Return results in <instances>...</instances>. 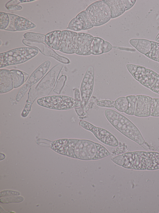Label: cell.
Returning <instances> with one entry per match:
<instances>
[{
    "mask_svg": "<svg viewBox=\"0 0 159 213\" xmlns=\"http://www.w3.org/2000/svg\"><path fill=\"white\" fill-rule=\"evenodd\" d=\"M14 27L16 31H26L35 28L36 25L27 18L19 16L16 19Z\"/></svg>",
    "mask_w": 159,
    "mask_h": 213,
    "instance_id": "19",
    "label": "cell"
},
{
    "mask_svg": "<svg viewBox=\"0 0 159 213\" xmlns=\"http://www.w3.org/2000/svg\"><path fill=\"white\" fill-rule=\"evenodd\" d=\"M23 200V198L21 196H9L1 198L0 202L3 203L19 202L22 201Z\"/></svg>",
    "mask_w": 159,
    "mask_h": 213,
    "instance_id": "34",
    "label": "cell"
},
{
    "mask_svg": "<svg viewBox=\"0 0 159 213\" xmlns=\"http://www.w3.org/2000/svg\"><path fill=\"white\" fill-rule=\"evenodd\" d=\"M115 106L118 111L124 112L127 110L128 107V101L125 97H120L115 101Z\"/></svg>",
    "mask_w": 159,
    "mask_h": 213,
    "instance_id": "27",
    "label": "cell"
},
{
    "mask_svg": "<svg viewBox=\"0 0 159 213\" xmlns=\"http://www.w3.org/2000/svg\"><path fill=\"white\" fill-rule=\"evenodd\" d=\"M25 39L28 41L34 42H44L45 35L32 32L25 33L23 35Z\"/></svg>",
    "mask_w": 159,
    "mask_h": 213,
    "instance_id": "26",
    "label": "cell"
},
{
    "mask_svg": "<svg viewBox=\"0 0 159 213\" xmlns=\"http://www.w3.org/2000/svg\"><path fill=\"white\" fill-rule=\"evenodd\" d=\"M93 37L89 33H77L75 53L81 56L91 55L90 45Z\"/></svg>",
    "mask_w": 159,
    "mask_h": 213,
    "instance_id": "13",
    "label": "cell"
},
{
    "mask_svg": "<svg viewBox=\"0 0 159 213\" xmlns=\"http://www.w3.org/2000/svg\"><path fill=\"white\" fill-rule=\"evenodd\" d=\"M74 98L77 100L81 102L80 92L79 89H75L74 91Z\"/></svg>",
    "mask_w": 159,
    "mask_h": 213,
    "instance_id": "44",
    "label": "cell"
},
{
    "mask_svg": "<svg viewBox=\"0 0 159 213\" xmlns=\"http://www.w3.org/2000/svg\"><path fill=\"white\" fill-rule=\"evenodd\" d=\"M112 48V45L109 42L104 41L102 47L103 53H107L110 51Z\"/></svg>",
    "mask_w": 159,
    "mask_h": 213,
    "instance_id": "40",
    "label": "cell"
},
{
    "mask_svg": "<svg viewBox=\"0 0 159 213\" xmlns=\"http://www.w3.org/2000/svg\"><path fill=\"white\" fill-rule=\"evenodd\" d=\"M10 19L8 13L0 12V29L5 30L8 26Z\"/></svg>",
    "mask_w": 159,
    "mask_h": 213,
    "instance_id": "31",
    "label": "cell"
},
{
    "mask_svg": "<svg viewBox=\"0 0 159 213\" xmlns=\"http://www.w3.org/2000/svg\"><path fill=\"white\" fill-rule=\"evenodd\" d=\"M155 41L159 42V32L157 34L155 38Z\"/></svg>",
    "mask_w": 159,
    "mask_h": 213,
    "instance_id": "48",
    "label": "cell"
},
{
    "mask_svg": "<svg viewBox=\"0 0 159 213\" xmlns=\"http://www.w3.org/2000/svg\"><path fill=\"white\" fill-rule=\"evenodd\" d=\"M20 2L19 0H11L7 2L5 5V7H7L11 5H18L20 3Z\"/></svg>",
    "mask_w": 159,
    "mask_h": 213,
    "instance_id": "45",
    "label": "cell"
},
{
    "mask_svg": "<svg viewBox=\"0 0 159 213\" xmlns=\"http://www.w3.org/2000/svg\"><path fill=\"white\" fill-rule=\"evenodd\" d=\"M85 10L94 27L104 25L111 19L110 8L104 0L98 1L92 3Z\"/></svg>",
    "mask_w": 159,
    "mask_h": 213,
    "instance_id": "6",
    "label": "cell"
},
{
    "mask_svg": "<svg viewBox=\"0 0 159 213\" xmlns=\"http://www.w3.org/2000/svg\"><path fill=\"white\" fill-rule=\"evenodd\" d=\"M63 76L64 75H61L58 80L57 82H57L56 87L53 90V91L54 92H56L58 94L60 93V92L62 90L64 84V82L62 83H61L62 82V81L63 79Z\"/></svg>",
    "mask_w": 159,
    "mask_h": 213,
    "instance_id": "37",
    "label": "cell"
},
{
    "mask_svg": "<svg viewBox=\"0 0 159 213\" xmlns=\"http://www.w3.org/2000/svg\"><path fill=\"white\" fill-rule=\"evenodd\" d=\"M37 104L49 109L66 110L81 107V102L64 95H54L43 97L37 101Z\"/></svg>",
    "mask_w": 159,
    "mask_h": 213,
    "instance_id": "5",
    "label": "cell"
},
{
    "mask_svg": "<svg viewBox=\"0 0 159 213\" xmlns=\"http://www.w3.org/2000/svg\"><path fill=\"white\" fill-rule=\"evenodd\" d=\"M94 74V67L91 66L87 69L82 81L80 87L81 99V107L83 108L89 102L92 94Z\"/></svg>",
    "mask_w": 159,
    "mask_h": 213,
    "instance_id": "10",
    "label": "cell"
},
{
    "mask_svg": "<svg viewBox=\"0 0 159 213\" xmlns=\"http://www.w3.org/2000/svg\"><path fill=\"white\" fill-rule=\"evenodd\" d=\"M14 82V88H16L21 86L27 80L29 75L21 71L12 69L10 70Z\"/></svg>",
    "mask_w": 159,
    "mask_h": 213,
    "instance_id": "20",
    "label": "cell"
},
{
    "mask_svg": "<svg viewBox=\"0 0 159 213\" xmlns=\"http://www.w3.org/2000/svg\"><path fill=\"white\" fill-rule=\"evenodd\" d=\"M0 46H1L2 44V42L1 41V40L0 41Z\"/></svg>",
    "mask_w": 159,
    "mask_h": 213,
    "instance_id": "49",
    "label": "cell"
},
{
    "mask_svg": "<svg viewBox=\"0 0 159 213\" xmlns=\"http://www.w3.org/2000/svg\"><path fill=\"white\" fill-rule=\"evenodd\" d=\"M39 50L31 47L16 48L0 54V68L23 63L37 55Z\"/></svg>",
    "mask_w": 159,
    "mask_h": 213,
    "instance_id": "4",
    "label": "cell"
},
{
    "mask_svg": "<svg viewBox=\"0 0 159 213\" xmlns=\"http://www.w3.org/2000/svg\"><path fill=\"white\" fill-rule=\"evenodd\" d=\"M66 29L74 32L80 31L82 30L83 25L80 21L75 17L70 22Z\"/></svg>",
    "mask_w": 159,
    "mask_h": 213,
    "instance_id": "29",
    "label": "cell"
},
{
    "mask_svg": "<svg viewBox=\"0 0 159 213\" xmlns=\"http://www.w3.org/2000/svg\"><path fill=\"white\" fill-rule=\"evenodd\" d=\"M116 164L128 169L139 170L159 169V153L135 151L126 152L112 159Z\"/></svg>",
    "mask_w": 159,
    "mask_h": 213,
    "instance_id": "2",
    "label": "cell"
},
{
    "mask_svg": "<svg viewBox=\"0 0 159 213\" xmlns=\"http://www.w3.org/2000/svg\"><path fill=\"white\" fill-rule=\"evenodd\" d=\"M104 115L109 123L123 135L139 145L144 143L139 129L125 116L110 109L105 110Z\"/></svg>",
    "mask_w": 159,
    "mask_h": 213,
    "instance_id": "3",
    "label": "cell"
},
{
    "mask_svg": "<svg viewBox=\"0 0 159 213\" xmlns=\"http://www.w3.org/2000/svg\"><path fill=\"white\" fill-rule=\"evenodd\" d=\"M51 64L50 61H46L32 72L26 82L19 90L16 97V101H20L27 91L43 77L48 70Z\"/></svg>",
    "mask_w": 159,
    "mask_h": 213,
    "instance_id": "9",
    "label": "cell"
},
{
    "mask_svg": "<svg viewBox=\"0 0 159 213\" xmlns=\"http://www.w3.org/2000/svg\"><path fill=\"white\" fill-rule=\"evenodd\" d=\"M6 7L8 10L12 11L20 10L22 8V7L21 6L18 5H11Z\"/></svg>",
    "mask_w": 159,
    "mask_h": 213,
    "instance_id": "43",
    "label": "cell"
},
{
    "mask_svg": "<svg viewBox=\"0 0 159 213\" xmlns=\"http://www.w3.org/2000/svg\"><path fill=\"white\" fill-rule=\"evenodd\" d=\"M104 41L100 37H93L90 45L91 54L98 55L103 53L102 47Z\"/></svg>",
    "mask_w": 159,
    "mask_h": 213,
    "instance_id": "22",
    "label": "cell"
},
{
    "mask_svg": "<svg viewBox=\"0 0 159 213\" xmlns=\"http://www.w3.org/2000/svg\"><path fill=\"white\" fill-rule=\"evenodd\" d=\"M63 64L60 63L54 66L35 87L39 96H48L54 88Z\"/></svg>",
    "mask_w": 159,
    "mask_h": 213,
    "instance_id": "7",
    "label": "cell"
},
{
    "mask_svg": "<svg viewBox=\"0 0 159 213\" xmlns=\"http://www.w3.org/2000/svg\"><path fill=\"white\" fill-rule=\"evenodd\" d=\"M135 48L140 52L145 55L151 50V41L146 39H139L137 45Z\"/></svg>",
    "mask_w": 159,
    "mask_h": 213,
    "instance_id": "24",
    "label": "cell"
},
{
    "mask_svg": "<svg viewBox=\"0 0 159 213\" xmlns=\"http://www.w3.org/2000/svg\"><path fill=\"white\" fill-rule=\"evenodd\" d=\"M77 33L70 30L61 31L59 51L64 53H75Z\"/></svg>",
    "mask_w": 159,
    "mask_h": 213,
    "instance_id": "12",
    "label": "cell"
},
{
    "mask_svg": "<svg viewBox=\"0 0 159 213\" xmlns=\"http://www.w3.org/2000/svg\"><path fill=\"white\" fill-rule=\"evenodd\" d=\"M158 74L147 68L144 77L139 82L145 87L150 89L155 82Z\"/></svg>",
    "mask_w": 159,
    "mask_h": 213,
    "instance_id": "21",
    "label": "cell"
},
{
    "mask_svg": "<svg viewBox=\"0 0 159 213\" xmlns=\"http://www.w3.org/2000/svg\"><path fill=\"white\" fill-rule=\"evenodd\" d=\"M19 1L21 3H23V2H31L33 1H35V0H19Z\"/></svg>",
    "mask_w": 159,
    "mask_h": 213,
    "instance_id": "47",
    "label": "cell"
},
{
    "mask_svg": "<svg viewBox=\"0 0 159 213\" xmlns=\"http://www.w3.org/2000/svg\"><path fill=\"white\" fill-rule=\"evenodd\" d=\"M136 0H122L124 7L125 11L128 10L132 8L134 5Z\"/></svg>",
    "mask_w": 159,
    "mask_h": 213,
    "instance_id": "36",
    "label": "cell"
},
{
    "mask_svg": "<svg viewBox=\"0 0 159 213\" xmlns=\"http://www.w3.org/2000/svg\"><path fill=\"white\" fill-rule=\"evenodd\" d=\"M50 146L61 155L84 161L99 160L110 155L103 146L87 139H60L52 141Z\"/></svg>",
    "mask_w": 159,
    "mask_h": 213,
    "instance_id": "1",
    "label": "cell"
},
{
    "mask_svg": "<svg viewBox=\"0 0 159 213\" xmlns=\"http://www.w3.org/2000/svg\"><path fill=\"white\" fill-rule=\"evenodd\" d=\"M80 126L90 131L102 143L111 147H117L119 145L117 139L110 132L101 127L96 126L86 121L80 120Z\"/></svg>",
    "mask_w": 159,
    "mask_h": 213,
    "instance_id": "8",
    "label": "cell"
},
{
    "mask_svg": "<svg viewBox=\"0 0 159 213\" xmlns=\"http://www.w3.org/2000/svg\"><path fill=\"white\" fill-rule=\"evenodd\" d=\"M147 68L138 65L136 72L132 76L138 82H139L144 77Z\"/></svg>",
    "mask_w": 159,
    "mask_h": 213,
    "instance_id": "32",
    "label": "cell"
},
{
    "mask_svg": "<svg viewBox=\"0 0 159 213\" xmlns=\"http://www.w3.org/2000/svg\"><path fill=\"white\" fill-rule=\"evenodd\" d=\"M61 32V31L56 30L47 33L45 35V43L51 48L59 51Z\"/></svg>",
    "mask_w": 159,
    "mask_h": 213,
    "instance_id": "16",
    "label": "cell"
},
{
    "mask_svg": "<svg viewBox=\"0 0 159 213\" xmlns=\"http://www.w3.org/2000/svg\"><path fill=\"white\" fill-rule=\"evenodd\" d=\"M126 67L129 72L132 75L136 72L138 68V65L127 64L126 65Z\"/></svg>",
    "mask_w": 159,
    "mask_h": 213,
    "instance_id": "42",
    "label": "cell"
},
{
    "mask_svg": "<svg viewBox=\"0 0 159 213\" xmlns=\"http://www.w3.org/2000/svg\"><path fill=\"white\" fill-rule=\"evenodd\" d=\"M20 195V193L17 191L11 190H4L1 192L0 197L11 196H18Z\"/></svg>",
    "mask_w": 159,
    "mask_h": 213,
    "instance_id": "38",
    "label": "cell"
},
{
    "mask_svg": "<svg viewBox=\"0 0 159 213\" xmlns=\"http://www.w3.org/2000/svg\"><path fill=\"white\" fill-rule=\"evenodd\" d=\"M8 14L9 17L10 22L8 26L5 30L11 32L16 31V30L14 27V23L16 19L18 16L13 14L8 13Z\"/></svg>",
    "mask_w": 159,
    "mask_h": 213,
    "instance_id": "35",
    "label": "cell"
},
{
    "mask_svg": "<svg viewBox=\"0 0 159 213\" xmlns=\"http://www.w3.org/2000/svg\"><path fill=\"white\" fill-rule=\"evenodd\" d=\"M126 97L128 101V107L125 113L129 115L133 116L134 115L136 107V96L129 95Z\"/></svg>",
    "mask_w": 159,
    "mask_h": 213,
    "instance_id": "28",
    "label": "cell"
},
{
    "mask_svg": "<svg viewBox=\"0 0 159 213\" xmlns=\"http://www.w3.org/2000/svg\"><path fill=\"white\" fill-rule=\"evenodd\" d=\"M108 6L111 12V19L117 17L125 11L121 0H104Z\"/></svg>",
    "mask_w": 159,
    "mask_h": 213,
    "instance_id": "17",
    "label": "cell"
},
{
    "mask_svg": "<svg viewBox=\"0 0 159 213\" xmlns=\"http://www.w3.org/2000/svg\"><path fill=\"white\" fill-rule=\"evenodd\" d=\"M38 96V93L35 89V87H32L29 90L26 103L21 113L22 117H25L28 115L30 111L32 104Z\"/></svg>",
    "mask_w": 159,
    "mask_h": 213,
    "instance_id": "18",
    "label": "cell"
},
{
    "mask_svg": "<svg viewBox=\"0 0 159 213\" xmlns=\"http://www.w3.org/2000/svg\"><path fill=\"white\" fill-rule=\"evenodd\" d=\"M74 109L76 114L79 116V117H84L87 114V111H84L83 108L81 107H76L74 108Z\"/></svg>",
    "mask_w": 159,
    "mask_h": 213,
    "instance_id": "41",
    "label": "cell"
},
{
    "mask_svg": "<svg viewBox=\"0 0 159 213\" xmlns=\"http://www.w3.org/2000/svg\"><path fill=\"white\" fill-rule=\"evenodd\" d=\"M14 88L13 77L10 70L0 69V93L9 92Z\"/></svg>",
    "mask_w": 159,
    "mask_h": 213,
    "instance_id": "15",
    "label": "cell"
},
{
    "mask_svg": "<svg viewBox=\"0 0 159 213\" xmlns=\"http://www.w3.org/2000/svg\"><path fill=\"white\" fill-rule=\"evenodd\" d=\"M76 17L82 23V30L89 29L94 27L92 21L85 10L80 12Z\"/></svg>",
    "mask_w": 159,
    "mask_h": 213,
    "instance_id": "23",
    "label": "cell"
},
{
    "mask_svg": "<svg viewBox=\"0 0 159 213\" xmlns=\"http://www.w3.org/2000/svg\"><path fill=\"white\" fill-rule=\"evenodd\" d=\"M150 115L159 117V98H152L150 107Z\"/></svg>",
    "mask_w": 159,
    "mask_h": 213,
    "instance_id": "30",
    "label": "cell"
},
{
    "mask_svg": "<svg viewBox=\"0 0 159 213\" xmlns=\"http://www.w3.org/2000/svg\"><path fill=\"white\" fill-rule=\"evenodd\" d=\"M22 42L27 46L37 48L43 55L52 57L62 63L68 64L70 62L67 58L58 54L44 43L30 41L25 39L22 40Z\"/></svg>",
    "mask_w": 159,
    "mask_h": 213,
    "instance_id": "11",
    "label": "cell"
},
{
    "mask_svg": "<svg viewBox=\"0 0 159 213\" xmlns=\"http://www.w3.org/2000/svg\"><path fill=\"white\" fill-rule=\"evenodd\" d=\"M136 97V105L134 115L142 117L150 116V107L152 98L143 95H138Z\"/></svg>",
    "mask_w": 159,
    "mask_h": 213,
    "instance_id": "14",
    "label": "cell"
},
{
    "mask_svg": "<svg viewBox=\"0 0 159 213\" xmlns=\"http://www.w3.org/2000/svg\"><path fill=\"white\" fill-rule=\"evenodd\" d=\"M151 41L152 43L151 50L145 56L152 60L159 62V42Z\"/></svg>",
    "mask_w": 159,
    "mask_h": 213,
    "instance_id": "25",
    "label": "cell"
},
{
    "mask_svg": "<svg viewBox=\"0 0 159 213\" xmlns=\"http://www.w3.org/2000/svg\"><path fill=\"white\" fill-rule=\"evenodd\" d=\"M97 105L100 107L115 108V101L109 100H101L98 101Z\"/></svg>",
    "mask_w": 159,
    "mask_h": 213,
    "instance_id": "33",
    "label": "cell"
},
{
    "mask_svg": "<svg viewBox=\"0 0 159 213\" xmlns=\"http://www.w3.org/2000/svg\"><path fill=\"white\" fill-rule=\"evenodd\" d=\"M138 40V38H133L129 40V42L132 46L135 48L137 45Z\"/></svg>",
    "mask_w": 159,
    "mask_h": 213,
    "instance_id": "46",
    "label": "cell"
},
{
    "mask_svg": "<svg viewBox=\"0 0 159 213\" xmlns=\"http://www.w3.org/2000/svg\"><path fill=\"white\" fill-rule=\"evenodd\" d=\"M151 91L156 93L159 94V74H158L157 79L151 88Z\"/></svg>",
    "mask_w": 159,
    "mask_h": 213,
    "instance_id": "39",
    "label": "cell"
}]
</instances>
